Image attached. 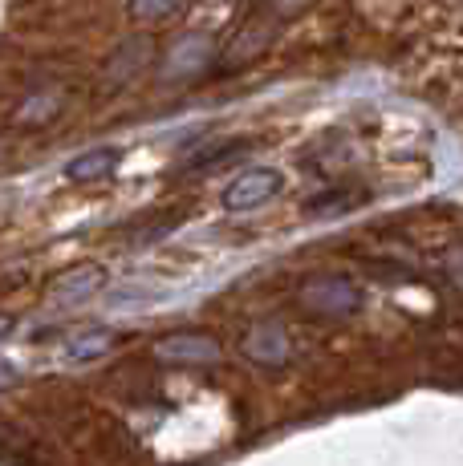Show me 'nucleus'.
<instances>
[{"mask_svg":"<svg viewBox=\"0 0 463 466\" xmlns=\"http://www.w3.org/2000/svg\"><path fill=\"white\" fill-rule=\"evenodd\" d=\"M301 300H305V309L322 312V317H350V312L362 309V289H354L342 276H317L301 289Z\"/></svg>","mask_w":463,"mask_h":466,"instance_id":"f257e3e1","label":"nucleus"},{"mask_svg":"<svg viewBox=\"0 0 463 466\" xmlns=\"http://www.w3.org/2000/svg\"><path fill=\"white\" fill-rule=\"evenodd\" d=\"M281 170L273 167H256V170H244L240 178H232L224 187V208L228 211H252L261 208V203H269L273 195L281 191Z\"/></svg>","mask_w":463,"mask_h":466,"instance_id":"f03ea898","label":"nucleus"},{"mask_svg":"<svg viewBox=\"0 0 463 466\" xmlns=\"http://www.w3.org/2000/svg\"><path fill=\"white\" fill-rule=\"evenodd\" d=\"M244 357L256 365H284V357H289V337H284V329L273 325V320L256 325L252 333L244 337Z\"/></svg>","mask_w":463,"mask_h":466,"instance_id":"7ed1b4c3","label":"nucleus"},{"mask_svg":"<svg viewBox=\"0 0 463 466\" xmlns=\"http://www.w3.org/2000/svg\"><path fill=\"white\" fill-rule=\"evenodd\" d=\"M155 353L163 357V361H175V365H195V361H216L220 345L211 337H200V333H180V337L159 340Z\"/></svg>","mask_w":463,"mask_h":466,"instance_id":"20e7f679","label":"nucleus"},{"mask_svg":"<svg viewBox=\"0 0 463 466\" xmlns=\"http://www.w3.org/2000/svg\"><path fill=\"white\" fill-rule=\"evenodd\" d=\"M118 163H122V150L118 147H94V150H86V155H77L74 163L66 167V175L74 178V183H94V178L110 175Z\"/></svg>","mask_w":463,"mask_h":466,"instance_id":"39448f33","label":"nucleus"},{"mask_svg":"<svg viewBox=\"0 0 463 466\" xmlns=\"http://www.w3.org/2000/svg\"><path fill=\"white\" fill-rule=\"evenodd\" d=\"M98 284H102V268H98V264H82V268H74V272L61 276V280L53 284V292H57L61 300H74V297L94 292Z\"/></svg>","mask_w":463,"mask_h":466,"instance_id":"423d86ee","label":"nucleus"},{"mask_svg":"<svg viewBox=\"0 0 463 466\" xmlns=\"http://www.w3.org/2000/svg\"><path fill=\"white\" fill-rule=\"evenodd\" d=\"M248 150V142L244 138H228V142H211L208 150H200L195 158H187V170H211V167H220V163H228V158H236V155H244Z\"/></svg>","mask_w":463,"mask_h":466,"instance_id":"0eeeda50","label":"nucleus"},{"mask_svg":"<svg viewBox=\"0 0 463 466\" xmlns=\"http://www.w3.org/2000/svg\"><path fill=\"white\" fill-rule=\"evenodd\" d=\"M110 345H114V337L106 333V329H94V333H82V337L69 340L66 353L74 357V361H94V357H102Z\"/></svg>","mask_w":463,"mask_h":466,"instance_id":"6e6552de","label":"nucleus"},{"mask_svg":"<svg viewBox=\"0 0 463 466\" xmlns=\"http://www.w3.org/2000/svg\"><path fill=\"white\" fill-rule=\"evenodd\" d=\"M142 300H159V292H147V289H139V284L110 292V304H114V309H122V304H142Z\"/></svg>","mask_w":463,"mask_h":466,"instance_id":"1a4fd4ad","label":"nucleus"},{"mask_svg":"<svg viewBox=\"0 0 463 466\" xmlns=\"http://www.w3.org/2000/svg\"><path fill=\"white\" fill-rule=\"evenodd\" d=\"M180 0H135V13H142V16H163L167 8H175Z\"/></svg>","mask_w":463,"mask_h":466,"instance_id":"9d476101","label":"nucleus"},{"mask_svg":"<svg viewBox=\"0 0 463 466\" xmlns=\"http://www.w3.org/2000/svg\"><path fill=\"white\" fill-rule=\"evenodd\" d=\"M13 381H16V370H13V365L0 361V390H5V385H13Z\"/></svg>","mask_w":463,"mask_h":466,"instance_id":"9b49d317","label":"nucleus"},{"mask_svg":"<svg viewBox=\"0 0 463 466\" xmlns=\"http://www.w3.org/2000/svg\"><path fill=\"white\" fill-rule=\"evenodd\" d=\"M8 329H13V320H8V317H0V337H8Z\"/></svg>","mask_w":463,"mask_h":466,"instance_id":"f8f14e48","label":"nucleus"}]
</instances>
